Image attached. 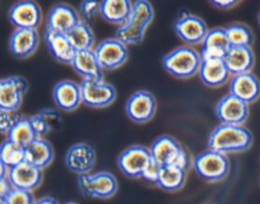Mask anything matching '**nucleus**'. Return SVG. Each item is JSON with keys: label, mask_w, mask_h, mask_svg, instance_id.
Segmentation results:
<instances>
[{"label": "nucleus", "mask_w": 260, "mask_h": 204, "mask_svg": "<svg viewBox=\"0 0 260 204\" xmlns=\"http://www.w3.org/2000/svg\"><path fill=\"white\" fill-rule=\"evenodd\" d=\"M254 137L245 125L219 124L208 137V149L222 155L242 153L251 148Z\"/></svg>", "instance_id": "1"}, {"label": "nucleus", "mask_w": 260, "mask_h": 204, "mask_svg": "<svg viewBox=\"0 0 260 204\" xmlns=\"http://www.w3.org/2000/svg\"><path fill=\"white\" fill-rule=\"evenodd\" d=\"M154 18V9L147 0H138L133 3V11L124 26L115 32V39L126 46L141 45L143 42L146 31Z\"/></svg>", "instance_id": "2"}, {"label": "nucleus", "mask_w": 260, "mask_h": 204, "mask_svg": "<svg viewBox=\"0 0 260 204\" xmlns=\"http://www.w3.org/2000/svg\"><path fill=\"white\" fill-rule=\"evenodd\" d=\"M165 71L176 79H190L199 73L202 55L191 46H180L170 51L161 61Z\"/></svg>", "instance_id": "3"}, {"label": "nucleus", "mask_w": 260, "mask_h": 204, "mask_svg": "<svg viewBox=\"0 0 260 204\" xmlns=\"http://www.w3.org/2000/svg\"><path fill=\"white\" fill-rule=\"evenodd\" d=\"M151 156L161 166H174L184 171H189L192 167V160L186 149L182 147L177 139L171 135L158 137L149 147Z\"/></svg>", "instance_id": "4"}, {"label": "nucleus", "mask_w": 260, "mask_h": 204, "mask_svg": "<svg viewBox=\"0 0 260 204\" xmlns=\"http://www.w3.org/2000/svg\"><path fill=\"white\" fill-rule=\"evenodd\" d=\"M192 168L198 178L213 184L226 180L231 171V163L229 156L212 149H206L195 156L192 160Z\"/></svg>", "instance_id": "5"}, {"label": "nucleus", "mask_w": 260, "mask_h": 204, "mask_svg": "<svg viewBox=\"0 0 260 204\" xmlns=\"http://www.w3.org/2000/svg\"><path fill=\"white\" fill-rule=\"evenodd\" d=\"M78 189L84 196L106 200L116 195L119 183L114 174L109 171H100L96 174L78 176Z\"/></svg>", "instance_id": "6"}, {"label": "nucleus", "mask_w": 260, "mask_h": 204, "mask_svg": "<svg viewBox=\"0 0 260 204\" xmlns=\"http://www.w3.org/2000/svg\"><path fill=\"white\" fill-rule=\"evenodd\" d=\"M157 111V99L149 91L134 92L125 105L126 116L136 124H147L154 118Z\"/></svg>", "instance_id": "7"}, {"label": "nucleus", "mask_w": 260, "mask_h": 204, "mask_svg": "<svg viewBox=\"0 0 260 204\" xmlns=\"http://www.w3.org/2000/svg\"><path fill=\"white\" fill-rule=\"evenodd\" d=\"M152 160L151 149L143 144H133L120 153L117 167L125 176L132 179L141 178L144 167Z\"/></svg>", "instance_id": "8"}, {"label": "nucleus", "mask_w": 260, "mask_h": 204, "mask_svg": "<svg viewBox=\"0 0 260 204\" xmlns=\"http://www.w3.org/2000/svg\"><path fill=\"white\" fill-rule=\"evenodd\" d=\"M102 71H116L121 68L129 59V49L121 41L106 39L97 45L93 50Z\"/></svg>", "instance_id": "9"}, {"label": "nucleus", "mask_w": 260, "mask_h": 204, "mask_svg": "<svg viewBox=\"0 0 260 204\" xmlns=\"http://www.w3.org/2000/svg\"><path fill=\"white\" fill-rule=\"evenodd\" d=\"M97 161L96 149L88 143H76L69 147L65 155V167L76 175H88L94 168Z\"/></svg>", "instance_id": "10"}, {"label": "nucleus", "mask_w": 260, "mask_h": 204, "mask_svg": "<svg viewBox=\"0 0 260 204\" xmlns=\"http://www.w3.org/2000/svg\"><path fill=\"white\" fill-rule=\"evenodd\" d=\"M28 92V82L22 76L0 79V109L18 113L24 96Z\"/></svg>", "instance_id": "11"}, {"label": "nucleus", "mask_w": 260, "mask_h": 204, "mask_svg": "<svg viewBox=\"0 0 260 204\" xmlns=\"http://www.w3.org/2000/svg\"><path fill=\"white\" fill-rule=\"evenodd\" d=\"M174 29L176 36L187 46L201 45L209 31L204 19L190 13H182L175 21Z\"/></svg>", "instance_id": "12"}, {"label": "nucleus", "mask_w": 260, "mask_h": 204, "mask_svg": "<svg viewBox=\"0 0 260 204\" xmlns=\"http://www.w3.org/2000/svg\"><path fill=\"white\" fill-rule=\"evenodd\" d=\"M79 84L82 91V101L88 108H107L114 104L117 97L116 88L107 82L82 81Z\"/></svg>", "instance_id": "13"}, {"label": "nucleus", "mask_w": 260, "mask_h": 204, "mask_svg": "<svg viewBox=\"0 0 260 204\" xmlns=\"http://www.w3.org/2000/svg\"><path fill=\"white\" fill-rule=\"evenodd\" d=\"M250 105L235 97L234 94L227 93L217 102L216 116L221 124L227 125H244L249 119Z\"/></svg>", "instance_id": "14"}, {"label": "nucleus", "mask_w": 260, "mask_h": 204, "mask_svg": "<svg viewBox=\"0 0 260 204\" xmlns=\"http://www.w3.org/2000/svg\"><path fill=\"white\" fill-rule=\"evenodd\" d=\"M8 19L16 29H37L42 21L41 7L36 2H17L9 9Z\"/></svg>", "instance_id": "15"}, {"label": "nucleus", "mask_w": 260, "mask_h": 204, "mask_svg": "<svg viewBox=\"0 0 260 204\" xmlns=\"http://www.w3.org/2000/svg\"><path fill=\"white\" fill-rule=\"evenodd\" d=\"M52 99L59 110L65 113L76 111L83 104L81 84L69 79L57 82L52 89Z\"/></svg>", "instance_id": "16"}, {"label": "nucleus", "mask_w": 260, "mask_h": 204, "mask_svg": "<svg viewBox=\"0 0 260 204\" xmlns=\"http://www.w3.org/2000/svg\"><path fill=\"white\" fill-rule=\"evenodd\" d=\"M81 22L79 13L69 4H55L49 12L46 31L67 35Z\"/></svg>", "instance_id": "17"}, {"label": "nucleus", "mask_w": 260, "mask_h": 204, "mask_svg": "<svg viewBox=\"0 0 260 204\" xmlns=\"http://www.w3.org/2000/svg\"><path fill=\"white\" fill-rule=\"evenodd\" d=\"M8 180L12 188L24 191H35L42 185L44 171L29 163L23 162L13 168H9Z\"/></svg>", "instance_id": "18"}, {"label": "nucleus", "mask_w": 260, "mask_h": 204, "mask_svg": "<svg viewBox=\"0 0 260 204\" xmlns=\"http://www.w3.org/2000/svg\"><path fill=\"white\" fill-rule=\"evenodd\" d=\"M40 35L37 29H16L9 39V51L16 59H28L37 51Z\"/></svg>", "instance_id": "19"}, {"label": "nucleus", "mask_w": 260, "mask_h": 204, "mask_svg": "<svg viewBox=\"0 0 260 204\" xmlns=\"http://www.w3.org/2000/svg\"><path fill=\"white\" fill-rule=\"evenodd\" d=\"M231 45L229 42L226 28L214 27L209 29L206 39L202 42V61L203 60H223Z\"/></svg>", "instance_id": "20"}, {"label": "nucleus", "mask_w": 260, "mask_h": 204, "mask_svg": "<svg viewBox=\"0 0 260 204\" xmlns=\"http://www.w3.org/2000/svg\"><path fill=\"white\" fill-rule=\"evenodd\" d=\"M230 93L251 105L260 98V79L251 72L232 76Z\"/></svg>", "instance_id": "21"}, {"label": "nucleus", "mask_w": 260, "mask_h": 204, "mask_svg": "<svg viewBox=\"0 0 260 204\" xmlns=\"http://www.w3.org/2000/svg\"><path fill=\"white\" fill-rule=\"evenodd\" d=\"M71 66L83 81L102 82L105 78L104 71L100 66L93 50L77 51Z\"/></svg>", "instance_id": "22"}, {"label": "nucleus", "mask_w": 260, "mask_h": 204, "mask_svg": "<svg viewBox=\"0 0 260 204\" xmlns=\"http://www.w3.org/2000/svg\"><path fill=\"white\" fill-rule=\"evenodd\" d=\"M55 151L52 144L44 138H37L24 148V162L44 171L52 163Z\"/></svg>", "instance_id": "23"}, {"label": "nucleus", "mask_w": 260, "mask_h": 204, "mask_svg": "<svg viewBox=\"0 0 260 204\" xmlns=\"http://www.w3.org/2000/svg\"><path fill=\"white\" fill-rule=\"evenodd\" d=\"M223 60L231 76L250 73L255 65V54L251 47H230Z\"/></svg>", "instance_id": "24"}, {"label": "nucleus", "mask_w": 260, "mask_h": 204, "mask_svg": "<svg viewBox=\"0 0 260 204\" xmlns=\"http://www.w3.org/2000/svg\"><path fill=\"white\" fill-rule=\"evenodd\" d=\"M202 83L209 88H218L226 84L231 78L224 60H203L198 73Z\"/></svg>", "instance_id": "25"}, {"label": "nucleus", "mask_w": 260, "mask_h": 204, "mask_svg": "<svg viewBox=\"0 0 260 204\" xmlns=\"http://www.w3.org/2000/svg\"><path fill=\"white\" fill-rule=\"evenodd\" d=\"M133 11V2L129 0H104L100 7L102 19L112 24L124 26Z\"/></svg>", "instance_id": "26"}, {"label": "nucleus", "mask_w": 260, "mask_h": 204, "mask_svg": "<svg viewBox=\"0 0 260 204\" xmlns=\"http://www.w3.org/2000/svg\"><path fill=\"white\" fill-rule=\"evenodd\" d=\"M45 40H46L47 49H49L50 55H51L57 63L68 64V65H71L77 51L71 45L67 35L46 31V33H45Z\"/></svg>", "instance_id": "27"}, {"label": "nucleus", "mask_w": 260, "mask_h": 204, "mask_svg": "<svg viewBox=\"0 0 260 204\" xmlns=\"http://www.w3.org/2000/svg\"><path fill=\"white\" fill-rule=\"evenodd\" d=\"M186 174V171L174 166H162L157 186L167 193H176L185 186Z\"/></svg>", "instance_id": "28"}, {"label": "nucleus", "mask_w": 260, "mask_h": 204, "mask_svg": "<svg viewBox=\"0 0 260 204\" xmlns=\"http://www.w3.org/2000/svg\"><path fill=\"white\" fill-rule=\"evenodd\" d=\"M69 42L76 51H84L92 50L94 46V37L92 27L86 21H81L74 28L67 33Z\"/></svg>", "instance_id": "29"}, {"label": "nucleus", "mask_w": 260, "mask_h": 204, "mask_svg": "<svg viewBox=\"0 0 260 204\" xmlns=\"http://www.w3.org/2000/svg\"><path fill=\"white\" fill-rule=\"evenodd\" d=\"M7 139L14 142V143L23 147V148H26L28 144H31L35 139H37V135L35 134L31 121H29V118L22 115L21 119L16 123V125L13 126V129L9 131Z\"/></svg>", "instance_id": "30"}, {"label": "nucleus", "mask_w": 260, "mask_h": 204, "mask_svg": "<svg viewBox=\"0 0 260 204\" xmlns=\"http://www.w3.org/2000/svg\"><path fill=\"white\" fill-rule=\"evenodd\" d=\"M226 33L231 47H251L254 44V33L244 23L230 24L226 27Z\"/></svg>", "instance_id": "31"}, {"label": "nucleus", "mask_w": 260, "mask_h": 204, "mask_svg": "<svg viewBox=\"0 0 260 204\" xmlns=\"http://www.w3.org/2000/svg\"><path fill=\"white\" fill-rule=\"evenodd\" d=\"M0 160L8 168H13L26 161L24 158V148L14 142L6 139L0 144Z\"/></svg>", "instance_id": "32"}, {"label": "nucleus", "mask_w": 260, "mask_h": 204, "mask_svg": "<svg viewBox=\"0 0 260 204\" xmlns=\"http://www.w3.org/2000/svg\"><path fill=\"white\" fill-rule=\"evenodd\" d=\"M21 114L14 113V111L4 110L0 109V134H6L8 135L9 131L13 129L17 121L21 119Z\"/></svg>", "instance_id": "33"}, {"label": "nucleus", "mask_w": 260, "mask_h": 204, "mask_svg": "<svg viewBox=\"0 0 260 204\" xmlns=\"http://www.w3.org/2000/svg\"><path fill=\"white\" fill-rule=\"evenodd\" d=\"M35 201L36 200L31 191L19 190V189H12L6 198L7 204H35Z\"/></svg>", "instance_id": "34"}, {"label": "nucleus", "mask_w": 260, "mask_h": 204, "mask_svg": "<svg viewBox=\"0 0 260 204\" xmlns=\"http://www.w3.org/2000/svg\"><path fill=\"white\" fill-rule=\"evenodd\" d=\"M161 168H162V166L159 165L158 162H156L153 158H152V160L148 162V165L144 167L143 173H142L141 179H143L146 183L151 184V185H156L157 186V181H158Z\"/></svg>", "instance_id": "35"}, {"label": "nucleus", "mask_w": 260, "mask_h": 204, "mask_svg": "<svg viewBox=\"0 0 260 204\" xmlns=\"http://www.w3.org/2000/svg\"><path fill=\"white\" fill-rule=\"evenodd\" d=\"M100 7H101V2H96V0H84L79 4V13L83 16V18L86 19V22L88 23V21H92L97 14H100Z\"/></svg>", "instance_id": "36"}, {"label": "nucleus", "mask_w": 260, "mask_h": 204, "mask_svg": "<svg viewBox=\"0 0 260 204\" xmlns=\"http://www.w3.org/2000/svg\"><path fill=\"white\" fill-rule=\"evenodd\" d=\"M239 4L236 0H213L211 2V6L213 8L219 9V11H230V9L235 8Z\"/></svg>", "instance_id": "37"}, {"label": "nucleus", "mask_w": 260, "mask_h": 204, "mask_svg": "<svg viewBox=\"0 0 260 204\" xmlns=\"http://www.w3.org/2000/svg\"><path fill=\"white\" fill-rule=\"evenodd\" d=\"M12 189L13 188H12L8 178L2 179V180H0V199H4V200H6V198L8 196V194L11 193Z\"/></svg>", "instance_id": "38"}, {"label": "nucleus", "mask_w": 260, "mask_h": 204, "mask_svg": "<svg viewBox=\"0 0 260 204\" xmlns=\"http://www.w3.org/2000/svg\"><path fill=\"white\" fill-rule=\"evenodd\" d=\"M35 204H59V201L54 196H44V198H40L39 200L35 201Z\"/></svg>", "instance_id": "39"}, {"label": "nucleus", "mask_w": 260, "mask_h": 204, "mask_svg": "<svg viewBox=\"0 0 260 204\" xmlns=\"http://www.w3.org/2000/svg\"><path fill=\"white\" fill-rule=\"evenodd\" d=\"M8 171H9V168L4 165L3 161L0 160V180H2V179L8 178Z\"/></svg>", "instance_id": "40"}, {"label": "nucleus", "mask_w": 260, "mask_h": 204, "mask_svg": "<svg viewBox=\"0 0 260 204\" xmlns=\"http://www.w3.org/2000/svg\"><path fill=\"white\" fill-rule=\"evenodd\" d=\"M0 204H7V203H6V200H4V199H0Z\"/></svg>", "instance_id": "41"}, {"label": "nucleus", "mask_w": 260, "mask_h": 204, "mask_svg": "<svg viewBox=\"0 0 260 204\" xmlns=\"http://www.w3.org/2000/svg\"><path fill=\"white\" fill-rule=\"evenodd\" d=\"M65 204H78V203H76V201H68V203H65Z\"/></svg>", "instance_id": "42"}, {"label": "nucleus", "mask_w": 260, "mask_h": 204, "mask_svg": "<svg viewBox=\"0 0 260 204\" xmlns=\"http://www.w3.org/2000/svg\"><path fill=\"white\" fill-rule=\"evenodd\" d=\"M257 21H259V24H260V13H259V16H257Z\"/></svg>", "instance_id": "43"}]
</instances>
